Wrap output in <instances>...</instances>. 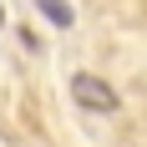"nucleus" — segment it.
Instances as JSON below:
<instances>
[{
	"label": "nucleus",
	"instance_id": "obj_3",
	"mask_svg": "<svg viewBox=\"0 0 147 147\" xmlns=\"http://www.w3.org/2000/svg\"><path fill=\"white\" fill-rule=\"evenodd\" d=\"M0 20H5V10H0Z\"/></svg>",
	"mask_w": 147,
	"mask_h": 147
},
{
	"label": "nucleus",
	"instance_id": "obj_2",
	"mask_svg": "<svg viewBox=\"0 0 147 147\" xmlns=\"http://www.w3.org/2000/svg\"><path fill=\"white\" fill-rule=\"evenodd\" d=\"M36 10H41L46 20H51V26H61V30H66V26H71V20H76V15H71V5H66V0H36Z\"/></svg>",
	"mask_w": 147,
	"mask_h": 147
},
{
	"label": "nucleus",
	"instance_id": "obj_1",
	"mask_svg": "<svg viewBox=\"0 0 147 147\" xmlns=\"http://www.w3.org/2000/svg\"><path fill=\"white\" fill-rule=\"evenodd\" d=\"M71 96H76V107H86V112H117V91L107 86L102 76L76 71L71 76Z\"/></svg>",
	"mask_w": 147,
	"mask_h": 147
}]
</instances>
